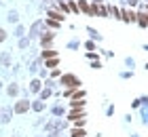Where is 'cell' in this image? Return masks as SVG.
I'll use <instances>...</instances> for the list:
<instances>
[{
    "label": "cell",
    "instance_id": "6da1fadb",
    "mask_svg": "<svg viewBox=\"0 0 148 137\" xmlns=\"http://www.w3.org/2000/svg\"><path fill=\"white\" fill-rule=\"evenodd\" d=\"M59 85H64L68 89H76V87H80V80L74 76V74H66V76H62V82H59Z\"/></svg>",
    "mask_w": 148,
    "mask_h": 137
},
{
    "label": "cell",
    "instance_id": "7a4b0ae2",
    "mask_svg": "<svg viewBox=\"0 0 148 137\" xmlns=\"http://www.w3.org/2000/svg\"><path fill=\"white\" fill-rule=\"evenodd\" d=\"M136 21L142 25V27H148V13H138V15H136Z\"/></svg>",
    "mask_w": 148,
    "mask_h": 137
},
{
    "label": "cell",
    "instance_id": "3957f363",
    "mask_svg": "<svg viewBox=\"0 0 148 137\" xmlns=\"http://www.w3.org/2000/svg\"><path fill=\"white\" fill-rule=\"evenodd\" d=\"M121 19L127 21V23H129V21H136V13H133V11H123V13H121Z\"/></svg>",
    "mask_w": 148,
    "mask_h": 137
},
{
    "label": "cell",
    "instance_id": "277c9868",
    "mask_svg": "<svg viewBox=\"0 0 148 137\" xmlns=\"http://www.w3.org/2000/svg\"><path fill=\"white\" fill-rule=\"evenodd\" d=\"M28 108H30L28 101H19V104L15 106V112H17V114H23V112H28Z\"/></svg>",
    "mask_w": 148,
    "mask_h": 137
},
{
    "label": "cell",
    "instance_id": "5b68a950",
    "mask_svg": "<svg viewBox=\"0 0 148 137\" xmlns=\"http://www.w3.org/2000/svg\"><path fill=\"white\" fill-rule=\"evenodd\" d=\"M40 27H42V21H36L34 25H32V30H30V36H38Z\"/></svg>",
    "mask_w": 148,
    "mask_h": 137
},
{
    "label": "cell",
    "instance_id": "8992f818",
    "mask_svg": "<svg viewBox=\"0 0 148 137\" xmlns=\"http://www.w3.org/2000/svg\"><path fill=\"white\" fill-rule=\"evenodd\" d=\"M49 17L53 19V21H64V15H62V13H57V11H51Z\"/></svg>",
    "mask_w": 148,
    "mask_h": 137
},
{
    "label": "cell",
    "instance_id": "52a82bcc",
    "mask_svg": "<svg viewBox=\"0 0 148 137\" xmlns=\"http://www.w3.org/2000/svg\"><path fill=\"white\" fill-rule=\"evenodd\" d=\"M108 13H110V15H114L116 19H121V11L116 9V6H112V4H110V6H108Z\"/></svg>",
    "mask_w": 148,
    "mask_h": 137
},
{
    "label": "cell",
    "instance_id": "ba28073f",
    "mask_svg": "<svg viewBox=\"0 0 148 137\" xmlns=\"http://www.w3.org/2000/svg\"><path fill=\"white\" fill-rule=\"evenodd\" d=\"M55 55H57V51H53V49L42 51V57H45V59H51V57H55Z\"/></svg>",
    "mask_w": 148,
    "mask_h": 137
},
{
    "label": "cell",
    "instance_id": "9c48e42d",
    "mask_svg": "<svg viewBox=\"0 0 148 137\" xmlns=\"http://www.w3.org/2000/svg\"><path fill=\"white\" fill-rule=\"evenodd\" d=\"M53 38H55V34L49 32L47 36H42V44H51V40H53Z\"/></svg>",
    "mask_w": 148,
    "mask_h": 137
},
{
    "label": "cell",
    "instance_id": "30bf717a",
    "mask_svg": "<svg viewBox=\"0 0 148 137\" xmlns=\"http://www.w3.org/2000/svg\"><path fill=\"white\" fill-rule=\"evenodd\" d=\"M30 89H32L34 93H38V91H40V80H32V82H30Z\"/></svg>",
    "mask_w": 148,
    "mask_h": 137
},
{
    "label": "cell",
    "instance_id": "8fae6325",
    "mask_svg": "<svg viewBox=\"0 0 148 137\" xmlns=\"http://www.w3.org/2000/svg\"><path fill=\"white\" fill-rule=\"evenodd\" d=\"M78 4H80V9H83V11L87 13V15H91V6H89V4H87V2H85V0H80V2H78Z\"/></svg>",
    "mask_w": 148,
    "mask_h": 137
},
{
    "label": "cell",
    "instance_id": "7c38bea8",
    "mask_svg": "<svg viewBox=\"0 0 148 137\" xmlns=\"http://www.w3.org/2000/svg\"><path fill=\"white\" fill-rule=\"evenodd\" d=\"M70 137H85V131H83V129H74Z\"/></svg>",
    "mask_w": 148,
    "mask_h": 137
},
{
    "label": "cell",
    "instance_id": "4fadbf2b",
    "mask_svg": "<svg viewBox=\"0 0 148 137\" xmlns=\"http://www.w3.org/2000/svg\"><path fill=\"white\" fill-rule=\"evenodd\" d=\"M45 65H47V67H55V65H57V59H55V57H51V59L47 61Z\"/></svg>",
    "mask_w": 148,
    "mask_h": 137
},
{
    "label": "cell",
    "instance_id": "5bb4252c",
    "mask_svg": "<svg viewBox=\"0 0 148 137\" xmlns=\"http://www.w3.org/2000/svg\"><path fill=\"white\" fill-rule=\"evenodd\" d=\"M89 34H91V38H95V40H99V38H102V36H99V34H97L95 30H93V27H89Z\"/></svg>",
    "mask_w": 148,
    "mask_h": 137
},
{
    "label": "cell",
    "instance_id": "9a60e30c",
    "mask_svg": "<svg viewBox=\"0 0 148 137\" xmlns=\"http://www.w3.org/2000/svg\"><path fill=\"white\" fill-rule=\"evenodd\" d=\"M32 108H34V110H36V112H40V110H42V108H45V104H42V101H36V104H34V106H32Z\"/></svg>",
    "mask_w": 148,
    "mask_h": 137
},
{
    "label": "cell",
    "instance_id": "2e32d148",
    "mask_svg": "<svg viewBox=\"0 0 148 137\" xmlns=\"http://www.w3.org/2000/svg\"><path fill=\"white\" fill-rule=\"evenodd\" d=\"M49 95H51V89H45V91H40V97H42V99H47Z\"/></svg>",
    "mask_w": 148,
    "mask_h": 137
},
{
    "label": "cell",
    "instance_id": "e0dca14e",
    "mask_svg": "<svg viewBox=\"0 0 148 137\" xmlns=\"http://www.w3.org/2000/svg\"><path fill=\"white\" fill-rule=\"evenodd\" d=\"M2 120H4V122L11 120V112H9V110H4V112H2Z\"/></svg>",
    "mask_w": 148,
    "mask_h": 137
},
{
    "label": "cell",
    "instance_id": "ac0fdd59",
    "mask_svg": "<svg viewBox=\"0 0 148 137\" xmlns=\"http://www.w3.org/2000/svg\"><path fill=\"white\" fill-rule=\"evenodd\" d=\"M70 11H72V13H78V6H76L74 0H70Z\"/></svg>",
    "mask_w": 148,
    "mask_h": 137
},
{
    "label": "cell",
    "instance_id": "d6986e66",
    "mask_svg": "<svg viewBox=\"0 0 148 137\" xmlns=\"http://www.w3.org/2000/svg\"><path fill=\"white\" fill-rule=\"evenodd\" d=\"M9 95H17V87H15V85L9 87Z\"/></svg>",
    "mask_w": 148,
    "mask_h": 137
},
{
    "label": "cell",
    "instance_id": "ffe728a7",
    "mask_svg": "<svg viewBox=\"0 0 148 137\" xmlns=\"http://www.w3.org/2000/svg\"><path fill=\"white\" fill-rule=\"evenodd\" d=\"M53 114H57V116H59V114H64V108H59V106H57L55 110H53Z\"/></svg>",
    "mask_w": 148,
    "mask_h": 137
},
{
    "label": "cell",
    "instance_id": "44dd1931",
    "mask_svg": "<svg viewBox=\"0 0 148 137\" xmlns=\"http://www.w3.org/2000/svg\"><path fill=\"white\" fill-rule=\"evenodd\" d=\"M19 46H21V49H25V46H28V40H25V38H21V42H19Z\"/></svg>",
    "mask_w": 148,
    "mask_h": 137
},
{
    "label": "cell",
    "instance_id": "7402d4cb",
    "mask_svg": "<svg viewBox=\"0 0 148 137\" xmlns=\"http://www.w3.org/2000/svg\"><path fill=\"white\" fill-rule=\"evenodd\" d=\"M59 9H62V13L68 11V6H66V2H59Z\"/></svg>",
    "mask_w": 148,
    "mask_h": 137
},
{
    "label": "cell",
    "instance_id": "603a6c76",
    "mask_svg": "<svg viewBox=\"0 0 148 137\" xmlns=\"http://www.w3.org/2000/svg\"><path fill=\"white\" fill-rule=\"evenodd\" d=\"M4 38H6V32H4V30H0V42H2Z\"/></svg>",
    "mask_w": 148,
    "mask_h": 137
},
{
    "label": "cell",
    "instance_id": "cb8c5ba5",
    "mask_svg": "<svg viewBox=\"0 0 148 137\" xmlns=\"http://www.w3.org/2000/svg\"><path fill=\"white\" fill-rule=\"evenodd\" d=\"M125 2H127V4H131V6H136V4H138V0H125Z\"/></svg>",
    "mask_w": 148,
    "mask_h": 137
},
{
    "label": "cell",
    "instance_id": "d4e9b609",
    "mask_svg": "<svg viewBox=\"0 0 148 137\" xmlns=\"http://www.w3.org/2000/svg\"><path fill=\"white\" fill-rule=\"evenodd\" d=\"M144 49H146V51H148V44H144Z\"/></svg>",
    "mask_w": 148,
    "mask_h": 137
},
{
    "label": "cell",
    "instance_id": "484cf974",
    "mask_svg": "<svg viewBox=\"0 0 148 137\" xmlns=\"http://www.w3.org/2000/svg\"><path fill=\"white\" fill-rule=\"evenodd\" d=\"M144 67H146V70H148V63H146V65H144Z\"/></svg>",
    "mask_w": 148,
    "mask_h": 137
},
{
    "label": "cell",
    "instance_id": "4316f807",
    "mask_svg": "<svg viewBox=\"0 0 148 137\" xmlns=\"http://www.w3.org/2000/svg\"><path fill=\"white\" fill-rule=\"evenodd\" d=\"M146 11H148V4H146Z\"/></svg>",
    "mask_w": 148,
    "mask_h": 137
},
{
    "label": "cell",
    "instance_id": "83f0119b",
    "mask_svg": "<svg viewBox=\"0 0 148 137\" xmlns=\"http://www.w3.org/2000/svg\"><path fill=\"white\" fill-rule=\"evenodd\" d=\"M95 2H99V0H95Z\"/></svg>",
    "mask_w": 148,
    "mask_h": 137
}]
</instances>
